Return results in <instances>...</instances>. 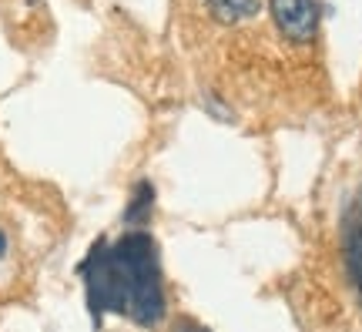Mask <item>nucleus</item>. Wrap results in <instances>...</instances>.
<instances>
[{"label":"nucleus","instance_id":"1","mask_svg":"<svg viewBox=\"0 0 362 332\" xmlns=\"http://www.w3.org/2000/svg\"><path fill=\"white\" fill-rule=\"evenodd\" d=\"M81 279L94 326H101L104 316H121L141 329L165 319L168 295L161 256L158 242L144 229H128L117 239L94 242L81 262Z\"/></svg>","mask_w":362,"mask_h":332},{"label":"nucleus","instance_id":"2","mask_svg":"<svg viewBox=\"0 0 362 332\" xmlns=\"http://www.w3.org/2000/svg\"><path fill=\"white\" fill-rule=\"evenodd\" d=\"M269 13L275 21V30L288 44H312L322 21L319 0H269Z\"/></svg>","mask_w":362,"mask_h":332},{"label":"nucleus","instance_id":"5","mask_svg":"<svg viewBox=\"0 0 362 332\" xmlns=\"http://www.w3.org/2000/svg\"><path fill=\"white\" fill-rule=\"evenodd\" d=\"M151 212H155V185L144 178L131 188V198H128V208H124V225L131 229H141L151 222Z\"/></svg>","mask_w":362,"mask_h":332},{"label":"nucleus","instance_id":"7","mask_svg":"<svg viewBox=\"0 0 362 332\" xmlns=\"http://www.w3.org/2000/svg\"><path fill=\"white\" fill-rule=\"evenodd\" d=\"M7 256V235H4V231H0V258Z\"/></svg>","mask_w":362,"mask_h":332},{"label":"nucleus","instance_id":"6","mask_svg":"<svg viewBox=\"0 0 362 332\" xmlns=\"http://www.w3.org/2000/svg\"><path fill=\"white\" fill-rule=\"evenodd\" d=\"M175 332H208L205 326H198V322H192V319H181L178 326H175Z\"/></svg>","mask_w":362,"mask_h":332},{"label":"nucleus","instance_id":"4","mask_svg":"<svg viewBox=\"0 0 362 332\" xmlns=\"http://www.w3.org/2000/svg\"><path fill=\"white\" fill-rule=\"evenodd\" d=\"M208 13L225 27H235V24H245L252 17H259L262 4L259 0H205Z\"/></svg>","mask_w":362,"mask_h":332},{"label":"nucleus","instance_id":"3","mask_svg":"<svg viewBox=\"0 0 362 332\" xmlns=\"http://www.w3.org/2000/svg\"><path fill=\"white\" fill-rule=\"evenodd\" d=\"M342 258H346L349 282L362 299V195H356L346 205V215H342Z\"/></svg>","mask_w":362,"mask_h":332}]
</instances>
